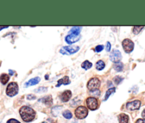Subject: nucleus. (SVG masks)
<instances>
[{
    "label": "nucleus",
    "mask_w": 145,
    "mask_h": 123,
    "mask_svg": "<svg viewBox=\"0 0 145 123\" xmlns=\"http://www.w3.org/2000/svg\"><path fill=\"white\" fill-rule=\"evenodd\" d=\"M19 113H20L22 120L26 122H31L36 116V112L34 110L27 106L22 107L19 110Z\"/></svg>",
    "instance_id": "f257e3e1"
},
{
    "label": "nucleus",
    "mask_w": 145,
    "mask_h": 123,
    "mask_svg": "<svg viewBox=\"0 0 145 123\" xmlns=\"http://www.w3.org/2000/svg\"><path fill=\"white\" fill-rule=\"evenodd\" d=\"M19 92V87L16 82H11L8 85L6 89V93L9 97H14L18 94Z\"/></svg>",
    "instance_id": "f03ea898"
},
{
    "label": "nucleus",
    "mask_w": 145,
    "mask_h": 123,
    "mask_svg": "<svg viewBox=\"0 0 145 123\" xmlns=\"http://www.w3.org/2000/svg\"><path fill=\"white\" fill-rule=\"evenodd\" d=\"M88 88L90 91L91 92H94L96 91L97 89H99L100 86V81L98 78L97 77H93L91 79H90V81L88 83Z\"/></svg>",
    "instance_id": "7ed1b4c3"
},
{
    "label": "nucleus",
    "mask_w": 145,
    "mask_h": 123,
    "mask_svg": "<svg viewBox=\"0 0 145 123\" xmlns=\"http://www.w3.org/2000/svg\"><path fill=\"white\" fill-rule=\"evenodd\" d=\"M80 50L78 46H68V47H63L61 50L60 52L63 54H72L73 53L77 52Z\"/></svg>",
    "instance_id": "20e7f679"
},
{
    "label": "nucleus",
    "mask_w": 145,
    "mask_h": 123,
    "mask_svg": "<svg viewBox=\"0 0 145 123\" xmlns=\"http://www.w3.org/2000/svg\"><path fill=\"white\" fill-rule=\"evenodd\" d=\"M75 114L78 119H84L87 117L88 114V110H87L86 107L80 106L76 110Z\"/></svg>",
    "instance_id": "39448f33"
},
{
    "label": "nucleus",
    "mask_w": 145,
    "mask_h": 123,
    "mask_svg": "<svg viewBox=\"0 0 145 123\" xmlns=\"http://www.w3.org/2000/svg\"><path fill=\"white\" fill-rule=\"evenodd\" d=\"M122 47H123L124 50L127 53H130L134 50L135 44L132 40H129V39H125L122 42Z\"/></svg>",
    "instance_id": "423d86ee"
},
{
    "label": "nucleus",
    "mask_w": 145,
    "mask_h": 123,
    "mask_svg": "<svg viewBox=\"0 0 145 123\" xmlns=\"http://www.w3.org/2000/svg\"><path fill=\"white\" fill-rule=\"evenodd\" d=\"M88 107L91 110H95L98 107V101L95 97H88L86 100Z\"/></svg>",
    "instance_id": "0eeeda50"
},
{
    "label": "nucleus",
    "mask_w": 145,
    "mask_h": 123,
    "mask_svg": "<svg viewBox=\"0 0 145 123\" xmlns=\"http://www.w3.org/2000/svg\"><path fill=\"white\" fill-rule=\"evenodd\" d=\"M110 58L111 61L113 62H115V63L120 62V61L122 59V54L119 50H114L110 54Z\"/></svg>",
    "instance_id": "6e6552de"
},
{
    "label": "nucleus",
    "mask_w": 145,
    "mask_h": 123,
    "mask_svg": "<svg viewBox=\"0 0 145 123\" xmlns=\"http://www.w3.org/2000/svg\"><path fill=\"white\" fill-rule=\"evenodd\" d=\"M141 106V102L139 100H134V101L130 102H128L127 104L126 107L127 109L129 110H136L139 109Z\"/></svg>",
    "instance_id": "1a4fd4ad"
},
{
    "label": "nucleus",
    "mask_w": 145,
    "mask_h": 123,
    "mask_svg": "<svg viewBox=\"0 0 145 123\" xmlns=\"http://www.w3.org/2000/svg\"><path fill=\"white\" fill-rule=\"evenodd\" d=\"M80 38V35H73V34H69L67 37H65V42L68 44H73V43L76 42L78 41Z\"/></svg>",
    "instance_id": "9d476101"
},
{
    "label": "nucleus",
    "mask_w": 145,
    "mask_h": 123,
    "mask_svg": "<svg viewBox=\"0 0 145 123\" xmlns=\"http://www.w3.org/2000/svg\"><path fill=\"white\" fill-rule=\"evenodd\" d=\"M71 96H72V93H71V92L70 90H65L62 93V95H61V100H62L63 102H68V100L71 99Z\"/></svg>",
    "instance_id": "9b49d317"
},
{
    "label": "nucleus",
    "mask_w": 145,
    "mask_h": 123,
    "mask_svg": "<svg viewBox=\"0 0 145 123\" xmlns=\"http://www.w3.org/2000/svg\"><path fill=\"white\" fill-rule=\"evenodd\" d=\"M41 79L39 77H36L33 78V79H31L30 80H29L28 82H26V83L24 84V87H27L29 86H32V85H37L39 82H40Z\"/></svg>",
    "instance_id": "f8f14e48"
},
{
    "label": "nucleus",
    "mask_w": 145,
    "mask_h": 123,
    "mask_svg": "<svg viewBox=\"0 0 145 123\" xmlns=\"http://www.w3.org/2000/svg\"><path fill=\"white\" fill-rule=\"evenodd\" d=\"M118 120H119L120 123H128L129 117L126 114L122 113V114H119V116H118Z\"/></svg>",
    "instance_id": "ddd939ff"
},
{
    "label": "nucleus",
    "mask_w": 145,
    "mask_h": 123,
    "mask_svg": "<svg viewBox=\"0 0 145 123\" xmlns=\"http://www.w3.org/2000/svg\"><path fill=\"white\" fill-rule=\"evenodd\" d=\"M71 83V81H70L69 79V77H68V76H65L63 78H62V79H59V80L58 81V85H56V87H59L61 86V85H68V84Z\"/></svg>",
    "instance_id": "4468645a"
},
{
    "label": "nucleus",
    "mask_w": 145,
    "mask_h": 123,
    "mask_svg": "<svg viewBox=\"0 0 145 123\" xmlns=\"http://www.w3.org/2000/svg\"><path fill=\"white\" fill-rule=\"evenodd\" d=\"M39 101L43 102L44 104H46L48 106L51 105L53 103V100H52V98H51V96H46V97H43V98H41V100H39Z\"/></svg>",
    "instance_id": "2eb2a0df"
},
{
    "label": "nucleus",
    "mask_w": 145,
    "mask_h": 123,
    "mask_svg": "<svg viewBox=\"0 0 145 123\" xmlns=\"http://www.w3.org/2000/svg\"><path fill=\"white\" fill-rule=\"evenodd\" d=\"M81 27H78V26H73L72 29L70 30L69 34H73V35H79L81 30Z\"/></svg>",
    "instance_id": "dca6fc26"
},
{
    "label": "nucleus",
    "mask_w": 145,
    "mask_h": 123,
    "mask_svg": "<svg viewBox=\"0 0 145 123\" xmlns=\"http://www.w3.org/2000/svg\"><path fill=\"white\" fill-rule=\"evenodd\" d=\"M9 80V76L7 74H2L0 76V82L2 85H6L8 82V81Z\"/></svg>",
    "instance_id": "f3484780"
},
{
    "label": "nucleus",
    "mask_w": 145,
    "mask_h": 123,
    "mask_svg": "<svg viewBox=\"0 0 145 123\" xmlns=\"http://www.w3.org/2000/svg\"><path fill=\"white\" fill-rule=\"evenodd\" d=\"M123 64L122 62H117L114 65V69L117 71V72H121L123 69Z\"/></svg>",
    "instance_id": "a211bd4d"
},
{
    "label": "nucleus",
    "mask_w": 145,
    "mask_h": 123,
    "mask_svg": "<svg viewBox=\"0 0 145 123\" xmlns=\"http://www.w3.org/2000/svg\"><path fill=\"white\" fill-rule=\"evenodd\" d=\"M105 67V65L104 62L102 61V60H99L96 63V69L97 70H102V69H104Z\"/></svg>",
    "instance_id": "6ab92c4d"
},
{
    "label": "nucleus",
    "mask_w": 145,
    "mask_h": 123,
    "mask_svg": "<svg viewBox=\"0 0 145 123\" xmlns=\"http://www.w3.org/2000/svg\"><path fill=\"white\" fill-rule=\"evenodd\" d=\"M115 87L109 89L107 91V92H106L105 96V99H104L105 101V100H107V99H108V97H110V95L113 94V93H115Z\"/></svg>",
    "instance_id": "aec40b11"
},
{
    "label": "nucleus",
    "mask_w": 145,
    "mask_h": 123,
    "mask_svg": "<svg viewBox=\"0 0 145 123\" xmlns=\"http://www.w3.org/2000/svg\"><path fill=\"white\" fill-rule=\"evenodd\" d=\"M81 67L83 68V69L87 70V69H90V68L92 67V63L91 62H90L89 61H88V60H86V61H85L84 62H83V64L81 65Z\"/></svg>",
    "instance_id": "412c9836"
},
{
    "label": "nucleus",
    "mask_w": 145,
    "mask_h": 123,
    "mask_svg": "<svg viewBox=\"0 0 145 123\" xmlns=\"http://www.w3.org/2000/svg\"><path fill=\"white\" fill-rule=\"evenodd\" d=\"M63 117L66 119H71L72 118V113H71L69 110H65V111H64L63 112Z\"/></svg>",
    "instance_id": "4be33fe9"
},
{
    "label": "nucleus",
    "mask_w": 145,
    "mask_h": 123,
    "mask_svg": "<svg viewBox=\"0 0 145 123\" xmlns=\"http://www.w3.org/2000/svg\"><path fill=\"white\" fill-rule=\"evenodd\" d=\"M142 29H144V26H135L133 28V33L135 34H138Z\"/></svg>",
    "instance_id": "5701e85b"
},
{
    "label": "nucleus",
    "mask_w": 145,
    "mask_h": 123,
    "mask_svg": "<svg viewBox=\"0 0 145 123\" xmlns=\"http://www.w3.org/2000/svg\"><path fill=\"white\" fill-rule=\"evenodd\" d=\"M122 80H123V78L121 77H119V76L115 77L114 78V81H115V84H117V85H119V84L120 83Z\"/></svg>",
    "instance_id": "b1692460"
},
{
    "label": "nucleus",
    "mask_w": 145,
    "mask_h": 123,
    "mask_svg": "<svg viewBox=\"0 0 145 123\" xmlns=\"http://www.w3.org/2000/svg\"><path fill=\"white\" fill-rule=\"evenodd\" d=\"M103 49H104V46L103 45H97V47H95V51L96 52H101Z\"/></svg>",
    "instance_id": "393cba45"
},
{
    "label": "nucleus",
    "mask_w": 145,
    "mask_h": 123,
    "mask_svg": "<svg viewBox=\"0 0 145 123\" xmlns=\"http://www.w3.org/2000/svg\"><path fill=\"white\" fill-rule=\"evenodd\" d=\"M47 91V88H44V87H39V89H36L35 92H44Z\"/></svg>",
    "instance_id": "a878e982"
},
{
    "label": "nucleus",
    "mask_w": 145,
    "mask_h": 123,
    "mask_svg": "<svg viewBox=\"0 0 145 123\" xmlns=\"http://www.w3.org/2000/svg\"><path fill=\"white\" fill-rule=\"evenodd\" d=\"M111 49V44L109 42H107V44H106V51L107 52H110Z\"/></svg>",
    "instance_id": "bb28decb"
},
{
    "label": "nucleus",
    "mask_w": 145,
    "mask_h": 123,
    "mask_svg": "<svg viewBox=\"0 0 145 123\" xmlns=\"http://www.w3.org/2000/svg\"><path fill=\"white\" fill-rule=\"evenodd\" d=\"M7 123H21V122H19L18 120H15V119H10V120H8Z\"/></svg>",
    "instance_id": "cd10ccee"
},
{
    "label": "nucleus",
    "mask_w": 145,
    "mask_h": 123,
    "mask_svg": "<svg viewBox=\"0 0 145 123\" xmlns=\"http://www.w3.org/2000/svg\"><path fill=\"white\" fill-rule=\"evenodd\" d=\"M27 99H29V100H32V99L34 100V99H36V97L33 95H27Z\"/></svg>",
    "instance_id": "c85d7f7f"
},
{
    "label": "nucleus",
    "mask_w": 145,
    "mask_h": 123,
    "mask_svg": "<svg viewBox=\"0 0 145 123\" xmlns=\"http://www.w3.org/2000/svg\"><path fill=\"white\" fill-rule=\"evenodd\" d=\"M136 123H145V119H139L136 122Z\"/></svg>",
    "instance_id": "c756f323"
},
{
    "label": "nucleus",
    "mask_w": 145,
    "mask_h": 123,
    "mask_svg": "<svg viewBox=\"0 0 145 123\" xmlns=\"http://www.w3.org/2000/svg\"><path fill=\"white\" fill-rule=\"evenodd\" d=\"M142 117H143L144 119H145V109H144V111L142 112Z\"/></svg>",
    "instance_id": "7c9ffc66"
},
{
    "label": "nucleus",
    "mask_w": 145,
    "mask_h": 123,
    "mask_svg": "<svg viewBox=\"0 0 145 123\" xmlns=\"http://www.w3.org/2000/svg\"><path fill=\"white\" fill-rule=\"evenodd\" d=\"M9 74H10V75H12L14 74V72L12 70H11V69H9Z\"/></svg>",
    "instance_id": "2f4dec72"
},
{
    "label": "nucleus",
    "mask_w": 145,
    "mask_h": 123,
    "mask_svg": "<svg viewBox=\"0 0 145 123\" xmlns=\"http://www.w3.org/2000/svg\"><path fill=\"white\" fill-rule=\"evenodd\" d=\"M8 26H2V27H0V29H5V28H7Z\"/></svg>",
    "instance_id": "473e14b6"
},
{
    "label": "nucleus",
    "mask_w": 145,
    "mask_h": 123,
    "mask_svg": "<svg viewBox=\"0 0 145 123\" xmlns=\"http://www.w3.org/2000/svg\"><path fill=\"white\" fill-rule=\"evenodd\" d=\"M41 123H47V122H41Z\"/></svg>",
    "instance_id": "72a5a7b5"
}]
</instances>
